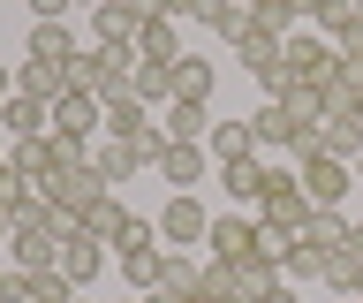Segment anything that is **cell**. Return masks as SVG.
Here are the masks:
<instances>
[{"mask_svg":"<svg viewBox=\"0 0 363 303\" xmlns=\"http://www.w3.org/2000/svg\"><path fill=\"white\" fill-rule=\"evenodd\" d=\"M129 69H136V46H99V38H91L68 76H76V92H91L99 106H106L113 92H129Z\"/></svg>","mask_w":363,"mask_h":303,"instance_id":"obj_1","label":"cell"},{"mask_svg":"<svg viewBox=\"0 0 363 303\" xmlns=\"http://www.w3.org/2000/svg\"><path fill=\"white\" fill-rule=\"evenodd\" d=\"M61 235H68V220H61V212L16 220V235H8V265H16V273H45V265L61 258Z\"/></svg>","mask_w":363,"mask_h":303,"instance_id":"obj_2","label":"cell"},{"mask_svg":"<svg viewBox=\"0 0 363 303\" xmlns=\"http://www.w3.org/2000/svg\"><path fill=\"white\" fill-rule=\"evenodd\" d=\"M152 16H167V0H99L91 8V38L99 46H136Z\"/></svg>","mask_w":363,"mask_h":303,"instance_id":"obj_3","label":"cell"},{"mask_svg":"<svg viewBox=\"0 0 363 303\" xmlns=\"http://www.w3.org/2000/svg\"><path fill=\"white\" fill-rule=\"evenodd\" d=\"M204 235H212L204 197L197 189H167V205H159V243H167V250H197Z\"/></svg>","mask_w":363,"mask_h":303,"instance_id":"obj_4","label":"cell"},{"mask_svg":"<svg viewBox=\"0 0 363 303\" xmlns=\"http://www.w3.org/2000/svg\"><path fill=\"white\" fill-rule=\"evenodd\" d=\"M257 220H265V228H303V220H311V197H303V175H295V167H265V197H257Z\"/></svg>","mask_w":363,"mask_h":303,"instance_id":"obj_5","label":"cell"},{"mask_svg":"<svg viewBox=\"0 0 363 303\" xmlns=\"http://www.w3.org/2000/svg\"><path fill=\"white\" fill-rule=\"evenodd\" d=\"M280 61H288V76H295V84H311V92H325V84L340 76V46H333V38H318V31H295L288 46H280Z\"/></svg>","mask_w":363,"mask_h":303,"instance_id":"obj_6","label":"cell"},{"mask_svg":"<svg viewBox=\"0 0 363 303\" xmlns=\"http://www.w3.org/2000/svg\"><path fill=\"white\" fill-rule=\"evenodd\" d=\"M250 137H257V152H288V160H303V152H311V129H303L280 99H265V106L250 114Z\"/></svg>","mask_w":363,"mask_h":303,"instance_id":"obj_7","label":"cell"},{"mask_svg":"<svg viewBox=\"0 0 363 303\" xmlns=\"http://www.w3.org/2000/svg\"><path fill=\"white\" fill-rule=\"evenodd\" d=\"M295 175H303V197H311V205H348V189H356V167L325 160V152H303Z\"/></svg>","mask_w":363,"mask_h":303,"instance_id":"obj_8","label":"cell"},{"mask_svg":"<svg viewBox=\"0 0 363 303\" xmlns=\"http://www.w3.org/2000/svg\"><path fill=\"white\" fill-rule=\"evenodd\" d=\"M38 189L53 197V212H61L68 228H76V220L106 197V175H99V167H76V175H53V182H38Z\"/></svg>","mask_w":363,"mask_h":303,"instance_id":"obj_9","label":"cell"},{"mask_svg":"<svg viewBox=\"0 0 363 303\" xmlns=\"http://www.w3.org/2000/svg\"><path fill=\"white\" fill-rule=\"evenodd\" d=\"M257 220L250 212H212V235H204V258H220V265H242L250 250H257Z\"/></svg>","mask_w":363,"mask_h":303,"instance_id":"obj_10","label":"cell"},{"mask_svg":"<svg viewBox=\"0 0 363 303\" xmlns=\"http://www.w3.org/2000/svg\"><path fill=\"white\" fill-rule=\"evenodd\" d=\"M106 258H113L106 243H91L84 228H68V235H61V258H53V265H61V280H68V288H76V296H84L91 280L106 273Z\"/></svg>","mask_w":363,"mask_h":303,"instance_id":"obj_11","label":"cell"},{"mask_svg":"<svg viewBox=\"0 0 363 303\" xmlns=\"http://www.w3.org/2000/svg\"><path fill=\"white\" fill-rule=\"evenodd\" d=\"M159 182L167 189H197L204 175H212V152H204V144H167V152H159V167H152Z\"/></svg>","mask_w":363,"mask_h":303,"instance_id":"obj_12","label":"cell"},{"mask_svg":"<svg viewBox=\"0 0 363 303\" xmlns=\"http://www.w3.org/2000/svg\"><path fill=\"white\" fill-rule=\"evenodd\" d=\"M91 129H106V106L91 92H68V99H53V137H76V144H91Z\"/></svg>","mask_w":363,"mask_h":303,"instance_id":"obj_13","label":"cell"},{"mask_svg":"<svg viewBox=\"0 0 363 303\" xmlns=\"http://www.w3.org/2000/svg\"><path fill=\"white\" fill-rule=\"evenodd\" d=\"M311 152H325V160H348V167H356V160H363V121H356V114H325V121L311 129Z\"/></svg>","mask_w":363,"mask_h":303,"instance_id":"obj_14","label":"cell"},{"mask_svg":"<svg viewBox=\"0 0 363 303\" xmlns=\"http://www.w3.org/2000/svg\"><path fill=\"white\" fill-rule=\"evenodd\" d=\"M325 288H333V296H363V220L348 228L340 250H325Z\"/></svg>","mask_w":363,"mask_h":303,"instance_id":"obj_15","label":"cell"},{"mask_svg":"<svg viewBox=\"0 0 363 303\" xmlns=\"http://www.w3.org/2000/svg\"><path fill=\"white\" fill-rule=\"evenodd\" d=\"M76 53H84V38L68 23H30V46H23V61H53V69H76Z\"/></svg>","mask_w":363,"mask_h":303,"instance_id":"obj_16","label":"cell"},{"mask_svg":"<svg viewBox=\"0 0 363 303\" xmlns=\"http://www.w3.org/2000/svg\"><path fill=\"white\" fill-rule=\"evenodd\" d=\"M16 92H23V99H38V106H53V99L76 92V76L53 69V61H16Z\"/></svg>","mask_w":363,"mask_h":303,"instance_id":"obj_17","label":"cell"},{"mask_svg":"<svg viewBox=\"0 0 363 303\" xmlns=\"http://www.w3.org/2000/svg\"><path fill=\"white\" fill-rule=\"evenodd\" d=\"M53 129V106H38V99H23V92H8L0 99V137L16 144V137H45Z\"/></svg>","mask_w":363,"mask_h":303,"instance_id":"obj_18","label":"cell"},{"mask_svg":"<svg viewBox=\"0 0 363 303\" xmlns=\"http://www.w3.org/2000/svg\"><path fill=\"white\" fill-rule=\"evenodd\" d=\"M311 31H318V38H333V46H340V38H356V31H363V0H311Z\"/></svg>","mask_w":363,"mask_h":303,"instance_id":"obj_19","label":"cell"},{"mask_svg":"<svg viewBox=\"0 0 363 303\" xmlns=\"http://www.w3.org/2000/svg\"><path fill=\"white\" fill-rule=\"evenodd\" d=\"M272 288H280V258H265V250H250L242 265H235V303H265Z\"/></svg>","mask_w":363,"mask_h":303,"instance_id":"obj_20","label":"cell"},{"mask_svg":"<svg viewBox=\"0 0 363 303\" xmlns=\"http://www.w3.org/2000/svg\"><path fill=\"white\" fill-rule=\"evenodd\" d=\"M348 228H356V220H348L340 205H311V220H303L295 235H303V243H311V250L325 258V250H340V243H348Z\"/></svg>","mask_w":363,"mask_h":303,"instance_id":"obj_21","label":"cell"},{"mask_svg":"<svg viewBox=\"0 0 363 303\" xmlns=\"http://www.w3.org/2000/svg\"><path fill=\"white\" fill-rule=\"evenodd\" d=\"M212 182H220L235 205H257V197H265V160H257V152H250V160H227Z\"/></svg>","mask_w":363,"mask_h":303,"instance_id":"obj_22","label":"cell"},{"mask_svg":"<svg viewBox=\"0 0 363 303\" xmlns=\"http://www.w3.org/2000/svg\"><path fill=\"white\" fill-rule=\"evenodd\" d=\"M159 121H167V137H174V144H204V137H212V106H189V99H167Z\"/></svg>","mask_w":363,"mask_h":303,"instance_id":"obj_23","label":"cell"},{"mask_svg":"<svg viewBox=\"0 0 363 303\" xmlns=\"http://www.w3.org/2000/svg\"><path fill=\"white\" fill-rule=\"evenodd\" d=\"M189 23H204L212 38H227V46H235V38L250 31V8H242V0H197V16H189Z\"/></svg>","mask_w":363,"mask_h":303,"instance_id":"obj_24","label":"cell"},{"mask_svg":"<svg viewBox=\"0 0 363 303\" xmlns=\"http://www.w3.org/2000/svg\"><path fill=\"white\" fill-rule=\"evenodd\" d=\"M129 99H144V106H167V99H174V69L136 53V69H129Z\"/></svg>","mask_w":363,"mask_h":303,"instance_id":"obj_25","label":"cell"},{"mask_svg":"<svg viewBox=\"0 0 363 303\" xmlns=\"http://www.w3.org/2000/svg\"><path fill=\"white\" fill-rule=\"evenodd\" d=\"M136 53L174 69V61H182V16H152V23H144V38H136Z\"/></svg>","mask_w":363,"mask_h":303,"instance_id":"obj_26","label":"cell"},{"mask_svg":"<svg viewBox=\"0 0 363 303\" xmlns=\"http://www.w3.org/2000/svg\"><path fill=\"white\" fill-rule=\"evenodd\" d=\"M204 152H212V167H227V160H250V152H257V137H250V121H212Z\"/></svg>","mask_w":363,"mask_h":303,"instance_id":"obj_27","label":"cell"},{"mask_svg":"<svg viewBox=\"0 0 363 303\" xmlns=\"http://www.w3.org/2000/svg\"><path fill=\"white\" fill-rule=\"evenodd\" d=\"M212 61H197V53H182L174 61V99H189V106H212Z\"/></svg>","mask_w":363,"mask_h":303,"instance_id":"obj_28","label":"cell"},{"mask_svg":"<svg viewBox=\"0 0 363 303\" xmlns=\"http://www.w3.org/2000/svg\"><path fill=\"white\" fill-rule=\"evenodd\" d=\"M280 46H288V38H272V31H257V23L235 38V53H242V69H250V76H272V69H280Z\"/></svg>","mask_w":363,"mask_h":303,"instance_id":"obj_29","label":"cell"},{"mask_svg":"<svg viewBox=\"0 0 363 303\" xmlns=\"http://www.w3.org/2000/svg\"><path fill=\"white\" fill-rule=\"evenodd\" d=\"M159 273H167V243H152V250H129V258H121V280H129L136 296H152Z\"/></svg>","mask_w":363,"mask_h":303,"instance_id":"obj_30","label":"cell"},{"mask_svg":"<svg viewBox=\"0 0 363 303\" xmlns=\"http://www.w3.org/2000/svg\"><path fill=\"white\" fill-rule=\"evenodd\" d=\"M280 280H288V288H311V280H325V258H318L311 243L295 235L288 250H280Z\"/></svg>","mask_w":363,"mask_h":303,"instance_id":"obj_31","label":"cell"},{"mask_svg":"<svg viewBox=\"0 0 363 303\" xmlns=\"http://www.w3.org/2000/svg\"><path fill=\"white\" fill-rule=\"evenodd\" d=\"M91 167H99V175H106V189H113V182H129V175H136L144 160H136V152H129L121 137H106V144H91Z\"/></svg>","mask_w":363,"mask_h":303,"instance_id":"obj_32","label":"cell"},{"mask_svg":"<svg viewBox=\"0 0 363 303\" xmlns=\"http://www.w3.org/2000/svg\"><path fill=\"white\" fill-rule=\"evenodd\" d=\"M121 220H129V205H121V197L106 189V197H99V205H91L84 220H76V228H84L91 243H113V235H121Z\"/></svg>","mask_w":363,"mask_h":303,"instance_id":"obj_33","label":"cell"},{"mask_svg":"<svg viewBox=\"0 0 363 303\" xmlns=\"http://www.w3.org/2000/svg\"><path fill=\"white\" fill-rule=\"evenodd\" d=\"M144 121H152V106H144V99H129V92L106 99V137H136Z\"/></svg>","mask_w":363,"mask_h":303,"instance_id":"obj_34","label":"cell"},{"mask_svg":"<svg viewBox=\"0 0 363 303\" xmlns=\"http://www.w3.org/2000/svg\"><path fill=\"white\" fill-rule=\"evenodd\" d=\"M152 243H159V220H144V212H129V220H121V235H113L106 250H113V258H129V250H152Z\"/></svg>","mask_w":363,"mask_h":303,"instance_id":"obj_35","label":"cell"},{"mask_svg":"<svg viewBox=\"0 0 363 303\" xmlns=\"http://www.w3.org/2000/svg\"><path fill=\"white\" fill-rule=\"evenodd\" d=\"M68 8L76 0H30V23H68Z\"/></svg>","mask_w":363,"mask_h":303,"instance_id":"obj_36","label":"cell"},{"mask_svg":"<svg viewBox=\"0 0 363 303\" xmlns=\"http://www.w3.org/2000/svg\"><path fill=\"white\" fill-rule=\"evenodd\" d=\"M265 303H303V288H288V280H280V288H272Z\"/></svg>","mask_w":363,"mask_h":303,"instance_id":"obj_37","label":"cell"},{"mask_svg":"<svg viewBox=\"0 0 363 303\" xmlns=\"http://www.w3.org/2000/svg\"><path fill=\"white\" fill-rule=\"evenodd\" d=\"M167 16H182V23H189V16H197V0H167Z\"/></svg>","mask_w":363,"mask_h":303,"instance_id":"obj_38","label":"cell"},{"mask_svg":"<svg viewBox=\"0 0 363 303\" xmlns=\"http://www.w3.org/2000/svg\"><path fill=\"white\" fill-rule=\"evenodd\" d=\"M8 92H16V61H0V99H8Z\"/></svg>","mask_w":363,"mask_h":303,"instance_id":"obj_39","label":"cell"},{"mask_svg":"<svg viewBox=\"0 0 363 303\" xmlns=\"http://www.w3.org/2000/svg\"><path fill=\"white\" fill-rule=\"evenodd\" d=\"M8 235H16V212H8V197H0V243H8Z\"/></svg>","mask_w":363,"mask_h":303,"instance_id":"obj_40","label":"cell"},{"mask_svg":"<svg viewBox=\"0 0 363 303\" xmlns=\"http://www.w3.org/2000/svg\"><path fill=\"white\" fill-rule=\"evenodd\" d=\"M182 303H235V296H212V288H197V296H182Z\"/></svg>","mask_w":363,"mask_h":303,"instance_id":"obj_41","label":"cell"},{"mask_svg":"<svg viewBox=\"0 0 363 303\" xmlns=\"http://www.w3.org/2000/svg\"><path fill=\"white\" fill-rule=\"evenodd\" d=\"M242 8H250V16H257V8H265V0H242Z\"/></svg>","mask_w":363,"mask_h":303,"instance_id":"obj_42","label":"cell"},{"mask_svg":"<svg viewBox=\"0 0 363 303\" xmlns=\"http://www.w3.org/2000/svg\"><path fill=\"white\" fill-rule=\"evenodd\" d=\"M76 8H99V0H76Z\"/></svg>","mask_w":363,"mask_h":303,"instance_id":"obj_43","label":"cell"},{"mask_svg":"<svg viewBox=\"0 0 363 303\" xmlns=\"http://www.w3.org/2000/svg\"><path fill=\"white\" fill-rule=\"evenodd\" d=\"M0 296H8V273H0Z\"/></svg>","mask_w":363,"mask_h":303,"instance_id":"obj_44","label":"cell"},{"mask_svg":"<svg viewBox=\"0 0 363 303\" xmlns=\"http://www.w3.org/2000/svg\"><path fill=\"white\" fill-rule=\"evenodd\" d=\"M356 182H363V160H356Z\"/></svg>","mask_w":363,"mask_h":303,"instance_id":"obj_45","label":"cell"},{"mask_svg":"<svg viewBox=\"0 0 363 303\" xmlns=\"http://www.w3.org/2000/svg\"><path fill=\"white\" fill-rule=\"evenodd\" d=\"M0 303H8V296H0Z\"/></svg>","mask_w":363,"mask_h":303,"instance_id":"obj_46","label":"cell"}]
</instances>
